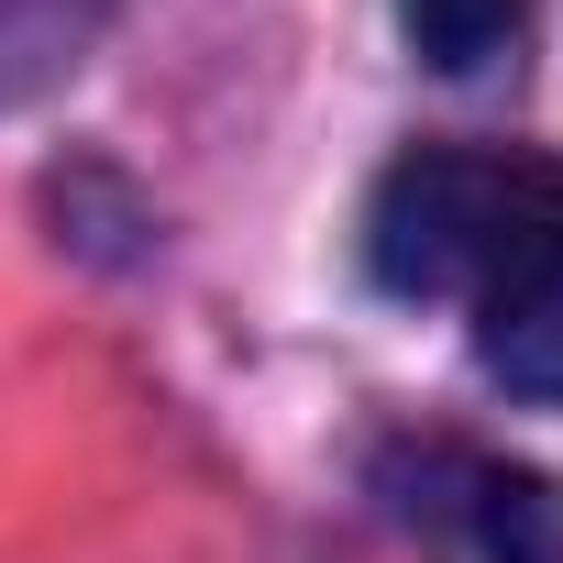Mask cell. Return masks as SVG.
I'll return each instance as SVG.
<instances>
[{"mask_svg":"<svg viewBox=\"0 0 563 563\" xmlns=\"http://www.w3.org/2000/svg\"><path fill=\"white\" fill-rule=\"evenodd\" d=\"M541 177H552V155H486V144L398 155L376 177V210H365L376 288H398V299H475Z\"/></svg>","mask_w":563,"mask_h":563,"instance_id":"6da1fadb","label":"cell"},{"mask_svg":"<svg viewBox=\"0 0 563 563\" xmlns=\"http://www.w3.org/2000/svg\"><path fill=\"white\" fill-rule=\"evenodd\" d=\"M464 310H475V354H486V376H508L519 398L563 409V166L530 188L508 254L486 265V288H475Z\"/></svg>","mask_w":563,"mask_h":563,"instance_id":"7a4b0ae2","label":"cell"},{"mask_svg":"<svg viewBox=\"0 0 563 563\" xmlns=\"http://www.w3.org/2000/svg\"><path fill=\"white\" fill-rule=\"evenodd\" d=\"M519 12H530V0H398V34H409V56H420V67L475 78V67L519 34Z\"/></svg>","mask_w":563,"mask_h":563,"instance_id":"3957f363","label":"cell"}]
</instances>
